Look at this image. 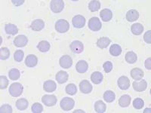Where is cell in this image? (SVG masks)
<instances>
[{
    "label": "cell",
    "instance_id": "1",
    "mask_svg": "<svg viewBox=\"0 0 151 113\" xmlns=\"http://www.w3.org/2000/svg\"><path fill=\"white\" fill-rule=\"evenodd\" d=\"M24 91V87L21 83H13L9 87V94L14 97H18L22 94Z\"/></svg>",
    "mask_w": 151,
    "mask_h": 113
},
{
    "label": "cell",
    "instance_id": "2",
    "mask_svg": "<svg viewBox=\"0 0 151 113\" xmlns=\"http://www.w3.org/2000/svg\"><path fill=\"white\" fill-rule=\"evenodd\" d=\"M69 29H70V24L64 19H60L55 24V29L60 33H67Z\"/></svg>",
    "mask_w": 151,
    "mask_h": 113
},
{
    "label": "cell",
    "instance_id": "3",
    "mask_svg": "<svg viewBox=\"0 0 151 113\" xmlns=\"http://www.w3.org/2000/svg\"><path fill=\"white\" fill-rule=\"evenodd\" d=\"M75 105V102L72 98L70 97H64L60 100V108L64 111H70L73 109Z\"/></svg>",
    "mask_w": 151,
    "mask_h": 113
},
{
    "label": "cell",
    "instance_id": "4",
    "mask_svg": "<svg viewBox=\"0 0 151 113\" xmlns=\"http://www.w3.org/2000/svg\"><path fill=\"white\" fill-rule=\"evenodd\" d=\"M50 7L54 13H60L64 9V2L63 0H52Z\"/></svg>",
    "mask_w": 151,
    "mask_h": 113
},
{
    "label": "cell",
    "instance_id": "5",
    "mask_svg": "<svg viewBox=\"0 0 151 113\" xmlns=\"http://www.w3.org/2000/svg\"><path fill=\"white\" fill-rule=\"evenodd\" d=\"M88 28H89L91 30L96 32V31H99L100 29H101L102 24L101 22L100 21V19L98 18V17H91L89 21H88Z\"/></svg>",
    "mask_w": 151,
    "mask_h": 113
},
{
    "label": "cell",
    "instance_id": "6",
    "mask_svg": "<svg viewBox=\"0 0 151 113\" xmlns=\"http://www.w3.org/2000/svg\"><path fill=\"white\" fill-rule=\"evenodd\" d=\"M57 97L55 95H48L45 94L42 98V102L43 104H45L47 106H53L57 103Z\"/></svg>",
    "mask_w": 151,
    "mask_h": 113
},
{
    "label": "cell",
    "instance_id": "7",
    "mask_svg": "<svg viewBox=\"0 0 151 113\" xmlns=\"http://www.w3.org/2000/svg\"><path fill=\"white\" fill-rule=\"evenodd\" d=\"M72 24L76 28H83L86 24V18L83 15H76L73 17Z\"/></svg>",
    "mask_w": 151,
    "mask_h": 113
},
{
    "label": "cell",
    "instance_id": "8",
    "mask_svg": "<svg viewBox=\"0 0 151 113\" xmlns=\"http://www.w3.org/2000/svg\"><path fill=\"white\" fill-rule=\"evenodd\" d=\"M70 50L75 54H80L84 50V45L80 41H73L70 44Z\"/></svg>",
    "mask_w": 151,
    "mask_h": 113
},
{
    "label": "cell",
    "instance_id": "9",
    "mask_svg": "<svg viewBox=\"0 0 151 113\" xmlns=\"http://www.w3.org/2000/svg\"><path fill=\"white\" fill-rule=\"evenodd\" d=\"M59 63H60V65L62 68L69 69L73 65V60L68 55H64L60 58Z\"/></svg>",
    "mask_w": 151,
    "mask_h": 113
},
{
    "label": "cell",
    "instance_id": "10",
    "mask_svg": "<svg viewBox=\"0 0 151 113\" xmlns=\"http://www.w3.org/2000/svg\"><path fill=\"white\" fill-rule=\"evenodd\" d=\"M28 39L26 36L24 35H19L17 37H15L14 40V44L16 47L21 48V47L26 46L27 45Z\"/></svg>",
    "mask_w": 151,
    "mask_h": 113
},
{
    "label": "cell",
    "instance_id": "11",
    "mask_svg": "<svg viewBox=\"0 0 151 113\" xmlns=\"http://www.w3.org/2000/svg\"><path fill=\"white\" fill-rule=\"evenodd\" d=\"M79 89L83 94H89L92 91V85L88 80H83L79 83Z\"/></svg>",
    "mask_w": 151,
    "mask_h": 113
},
{
    "label": "cell",
    "instance_id": "12",
    "mask_svg": "<svg viewBox=\"0 0 151 113\" xmlns=\"http://www.w3.org/2000/svg\"><path fill=\"white\" fill-rule=\"evenodd\" d=\"M132 86H133L134 91H137V92H142L147 89V83L145 80L141 79V81H140V82H134L132 84Z\"/></svg>",
    "mask_w": 151,
    "mask_h": 113
},
{
    "label": "cell",
    "instance_id": "13",
    "mask_svg": "<svg viewBox=\"0 0 151 113\" xmlns=\"http://www.w3.org/2000/svg\"><path fill=\"white\" fill-rule=\"evenodd\" d=\"M117 83H118L119 87L123 91L129 89V87H130V81H129V78L126 77V76H121L118 79Z\"/></svg>",
    "mask_w": 151,
    "mask_h": 113
},
{
    "label": "cell",
    "instance_id": "14",
    "mask_svg": "<svg viewBox=\"0 0 151 113\" xmlns=\"http://www.w3.org/2000/svg\"><path fill=\"white\" fill-rule=\"evenodd\" d=\"M100 17L101 18V20L104 22H108L113 17V13H112L111 10L108 9H105L101 11L100 12Z\"/></svg>",
    "mask_w": 151,
    "mask_h": 113
},
{
    "label": "cell",
    "instance_id": "15",
    "mask_svg": "<svg viewBox=\"0 0 151 113\" xmlns=\"http://www.w3.org/2000/svg\"><path fill=\"white\" fill-rule=\"evenodd\" d=\"M69 75L67 72H64V71H59L58 73L56 74V76H55V79L58 81V82L59 84H64V83L67 82V80H68Z\"/></svg>",
    "mask_w": 151,
    "mask_h": 113
},
{
    "label": "cell",
    "instance_id": "16",
    "mask_svg": "<svg viewBox=\"0 0 151 113\" xmlns=\"http://www.w3.org/2000/svg\"><path fill=\"white\" fill-rule=\"evenodd\" d=\"M88 63L85 60H79L76 65V69L79 73H85L88 71Z\"/></svg>",
    "mask_w": 151,
    "mask_h": 113
},
{
    "label": "cell",
    "instance_id": "17",
    "mask_svg": "<svg viewBox=\"0 0 151 113\" xmlns=\"http://www.w3.org/2000/svg\"><path fill=\"white\" fill-rule=\"evenodd\" d=\"M45 26V23L41 19H37L35 20L31 24V29L34 31H40Z\"/></svg>",
    "mask_w": 151,
    "mask_h": 113
},
{
    "label": "cell",
    "instance_id": "18",
    "mask_svg": "<svg viewBox=\"0 0 151 113\" xmlns=\"http://www.w3.org/2000/svg\"><path fill=\"white\" fill-rule=\"evenodd\" d=\"M144 72H143L142 69L139 68H134L131 71V76L135 81L141 80L142 78L144 77Z\"/></svg>",
    "mask_w": 151,
    "mask_h": 113
},
{
    "label": "cell",
    "instance_id": "19",
    "mask_svg": "<svg viewBox=\"0 0 151 113\" xmlns=\"http://www.w3.org/2000/svg\"><path fill=\"white\" fill-rule=\"evenodd\" d=\"M43 88H44V90L48 93L54 92L57 88V84L54 81L48 80L46 81V82L44 83Z\"/></svg>",
    "mask_w": 151,
    "mask_h": 113
},
{
    "label": "cell",
    "instance_id": "20",
    "mask_svg": "<svg viewBox=\"0 0 151 113\" xmlns=\"http://www.w3.org/2000/svg\"><path fill=\"white\" fill-rule=\"evenodd\" d=\"M38 63V59L35 55L29 54L26 57L25 60V64L28 67H36Z\"/></svg>",
    "mask_w": 151,
    "mask_h": 113
},
{
    "label": "cell",
    "instance_id": "21",
    "mask_svg": "<svg viewBox=\"0 0 151 113\" xmlns=\"http://www.w3.org/2000/svg\"><path fill=\"white\" fill-rule=\"evenodd\" d=\"M138 17H139V13H138L137 11L134 10V9L129 10L127 12V14H126V19L129 22H133V21H137Z\"/></svg>",
    "mask_w": 151,
    "mask_h": 113
},
{
    "label": "cell",
    "instance_id": "22",
    "mask_svg": "<svg viewBox=\"0 0 151 113\" xmlns=\"http://www.w3.org/2000/svg\"><path fill=\"white\" fill-rule=\"evenodd\" d=\"M131 103V97L129 95L127 94H125V95H122L119 99V105L122 107V108H125V107H128V106L130 105Z\"/></svg>",
    "mask_w": 151,
    "mask_h": 113
},
{
    "label": "cell",
    "instance_id": "23",
    "mask_svg": "<svg viewBox=\"0 0 151 113\" xmlns=\"http://www.w3.org/2000/svg\"><path fill=\"white\" fill-rule=\"evenodd\" d=\"M110 42H111V41L107 37H101L97 41V45H98V48L104 49V48H106L108 47Z\"/></svg>",
    "mask_w": 151,
    "mask_h": 113
},
{
    "label": "cell",
    "instance_id": "24",
    "mask_svg": "<svg viewBox=\"0 0 151 113\" xmlns=\"http://www.w3.org/2000/svg\"><path fill=\"white\" fill-rule=\"evenodd\" d=\"M104 76L102 73L100 72H93L92 75L91 76V80L94 84H99L100 83L102 82L103 81Z\"/></svg>",
    "mask_w": 151,
    "mask_h": 113
},
{
    "label": "cell",
    "instance_id": "25",
    "mask_svg": "<svg viewBox=\"0 0 151 113\" xmlns=\"http://www.w3.org/2000/svg\"><path fill=\"white\" fill-rule=\"evenodd\" d=\"M5 33L7 34L12 35V36H14V35L17 34L18 33V29H17V26L14 24H6L5 26Z\"/></svg>",
    "mask_w": 151,
    "mask_h": 113
},
{
    "label": "cell",
    "instance_id": "26",
    "mask_svg": "<svg viewBox=\"0 0 151 113\" xmlns=\"http://www.w3.org/2000/svg\"><path fill=\"white\" fill-rule=\"evenodd\" d=\"M132 33L135 36H139L144 31V26L141 24H134L131 27Z\"/></svg>",
    "mask_w": 151,
    "mask_h": 113
},
{
    "label": "cell",
    "instance_id": "27",
    "mask_svg": "<svg viewBox=\"0 0 151 113\" xmlns=\"http://www.w3.org/2000/svg\"><path fill=\"white\" fill-rule=\"evenodd\" d=\"M28 101L27 99L22 98V99H17V102H16V107L17 108V109L19 110H25L27 109L28 107Z\"/></svg>",
    "mask_w": 151,
    "mask_h": 113
},
{
    "label": "cell",
    "instance_id": "28",
    "mask_svg": "<svg viewBox=\"0 0 151 113\" xmlns=\"http://www.w3.org/2000/svg\"><path fill=\"white\" fill-rule=\"evenodd\" d=\"M106 104L102 100H98L94 103V109L97 112L103 113L106 111Z\"/></svg>",
    "mask_w": 151,
    "mask_h": 113
},
{
    "label": "cell",
    "instance_id": "29",
    "mask_svg": "<svg viewBox=\"0 0 151 113\" xmlns=\"http://www.w3.org/2000/svg\"><path fill=\"white\" fill-rule=\"evenodd\" d=\"M110 54L113 55L114 56H117L119 55H120L122 53V48L117 44H114L112 45L110 48Z\"/></svg>",
    "mask_w": 151,
    "mask_h": 113
},
{
    "label": "cell",
    "instance_id": "30",
    "mask_svg": "<svg viewBox=\"0 0 151 113\" xmlns=\"http://www.w3.org/2000/svg\"><path fill=\"white\" fill-rule=\"evenodd\" d=\"M125 60L129 63V64H134L137 61V56L136 54L133 51H129L125 54Z\"/></svg>",
    "mask_w": 151,
    "mask_h": 113
},
{
    "label": "cell",
    "instance_id": "31",
    "mask_svg": "<svg viewBox=\"0 0 151 113\" xmlns=\"http://www.w3.org/2000/svg\"><path fill=\"white\" fill-rule=\"evenodd\" d=\"M37 48L41 52H47L50 49V44L47 41H41L37 45Z\"/></svg>",
    "mask_w": 151,
    "mask_h": 113
},
{
    "label": "cell",
    "instance_id": "32",
    "mask_svg": "<svg viewBox=\"0 0 151 113\" xmlns=\"http://www.w3.org/2000/svg\"><path fill=\"white\" fill-rule=\"evenodd\" d=\"M116 98L115 94L112 91H106V92L104 94V99L107 103H112L114 101V99Z\"/></svg>",
    "mask_w": 151,
    "mask_h": 113
},
{
    "label": "cell",
    "instance_id": "33",
    "mask_svg": "<svg viewBox=\"0 0 151 113\" xmlns=\"http://www.w3.org/2000/svg\"><path fill=\"white\" fill-rule=\"evenodd\" d=\"M9 76L11 80L16 81L20 78L21 73H20V71L17 69H12L9 72Z\"/></svg>",
    "mask_w": 151,
    "mask_h": 113
},
{
    "label": "cell",
    "instance_id": "34",
    "mask_svg": "<svg viewBox=\"0 0 151 113\" xmlns=\"http://www.w3.org/2000/svg\"><path fill=\"white\" fill-rule=\"evenodd\" d=\"M100 8H101V3H100L99 1H97V0L91 1L88 4V9L91 12L97 11L99 10Z\"/></svg>",
    "mask_w": 151,
    "mask_h": 113
},
{
    "label": "cell",
    "instance_id": "35",
    "mask_svg": "<svg viewBox=\"0 0 151 113\" xmlns=\"http://www.w3.org/2000/svg\"><path fill=\"white\" fill-rule=\"evenodd\" d=\"M10 56V51L8 48H0V59L2 60H7Z\"/></svg>",
    "mask_w": 151,
    "mask_h": 113
},
{
    "label": "cell",
    "instance_id": "36",
    "mask_svg": "<svg viewBox=\"0 0 151 113\" xmlns=\"http://www.w3.org/2000/svg\"><path fill=\"white\" fill-rule=\"evenodd\" d=\"M66 93L70 95H75L77 92V88H76V86L74 84H69L66 87Z\"/></svg>",
    "mask_w": 151,
    "mask_h": 113
},
{
    "label": "cell",
    "instance_id": "37",
    "mask_svg": "<svg viewBox=\"0 0 151 113\" xmlns=\"http://www.w3.org/2000/svg\"><path fill=\"white\" fill-rule=\"evenodd\" d=\"M144 106V102L141 98H137L133 101V106L136 109H141Z\"/></svg>",
    "mask_w": 151,
    "mask_h": 113
},
{
    "label": "cell",
    "instance_id": "38",
    "mask_svg": "<svg viewBox=\"0 0 151 113\" xmlns=\"http://www.w3.org/2000/svg\"><path fill=\"white\" fill-rule=\"evenodd\" d=\"M24 53L21 50H17L14 54V59L17 62H21L24 58Z\"/></svg>",
    "mask_w": 151,
    "mask_h": 113
},
{
    "label": "cell",
    "instance_id": "39",
    "mask_svg": "<svg viewBox=\"0 0 151 113\" xmlns=\"http://www.w3.org/2000/svg\"><path fill=\"white\" fill-rule=\"evenodd\" d=\"M9 85V80L7 77L5 75L0 76V88L1 89H5Z\"/></svg>",
    "mask_w": 151,
    "mask_h": 113
},
{
    "label": "cell",
    "instance_id": "40",
    "mask_svg": "<svg viewBox=\"0 0 151 113\" xmlns=\"http://www.w3.org/2000/svg\"><path fill=\"white\" fill-rule=\"evenodd\" d=\"M43 111V106L40 103H35L32 106V112L33 113H41Z\"/></svg>",
    "mask_w": 151,
    "mask_h": 113
},
{
    "label": "cell",
    "instance_id": "41",
    "mask_svg": "<svg viewBox=\"0 0 151 113\" xmlns=\"http://www.w3.org/2000/svg\"><path fill=\"white\" fill-rule=\"evenodd\" d=\"M0 112L1 113H12V106L9 104H5L1 106L0 108Z\"/></svg>",
    "mask_w": 151,
    "mask_h": 113
},
{
    "label": "cell",
    "instance_id": "42",
    "mask_svg": "<svg viewBox=\"0 0 151 113\" xmlns=\"http://www.w3.org/2000/svg\"><path fill=\"white\" fill-rule=\"evenodd\" d=\"M103 68L104 69V72L106 73H109L112 71V69H113V64H112L111 62L106 61L105 62L103 65Z\"/></svg>",
    "mask_w": 151,
    "mask_h": 113
},
{
    "label": "cell",
    "instance_id": "43",
    "mask_svg": "<svg viewBox=\"0 0 151 113\" xmlns=\"http://www.w3.org/2000/svg\"><path fill=\"white\" fill-rule=\"evenodd\" d=\"M144 40L145 41V42L148 43V44H150L151 43V31L149 30L147 32L145 33L144 36Z\"/></svg>",
    "mask_w": 151,
    "mask_h": 113
},
{
    "label": "cell",
    "instance_id": "44",
    "mask_svg": "<svg viewBox=\"0 0 151 113\" xmlns=\"http://www.w3.org/2000/svg\"><path fill=\"white\" fill-rule=\"evenodd\" d=\"M150 61H151V58L149 57L148 59H147L146 61H145V67H146L147 69L150 70L151 69V66H150Z\"/></svg>",
    "mask_w": 151,
    "mask_h": 113
},
{
    "label": "cell",
    "instance_id": "45",
    "mask_svg": "<svg viewBox=\"0 0 151 113\" xmlns=\"http://www.w3.org/2000/svg\"><path fill=\"white\" fill-rule=\"evenodd\" d=\"M12 2H13V4H14V5H16V6H19V5H22V4L24 2V0H22V1H21V0H19V1H14V0H13V1H12Z\"/></svg>",
    "mask_w": 151,
    "mask_h": 113
},
{
    "label": "cell",
    "instance_id": "46",
    "mask_svg": "<svg viewBox=\"0 0 151 113\" xmlns=\"http://www.w3.org/2000/svg\"><path fill=\"white\" fill-rule=\"evenodd\" d=\"M147 111H150V109H145V111H144V112H147Z\"/></svg>",
    "mask_w": 151,
    "mask_h": 113
}]
</instances>
